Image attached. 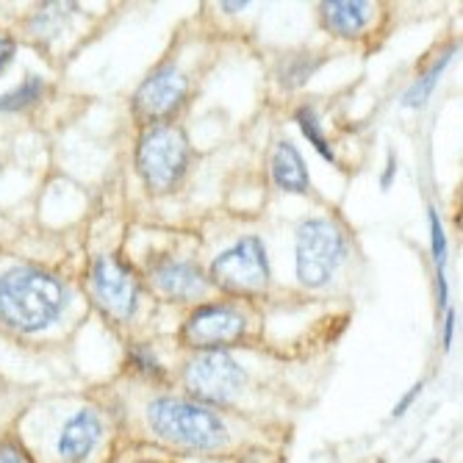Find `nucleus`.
Instances as JSON below:
<instances>
[{
	"instance_id": "nucleus-13",
	"label": "nucleus",
	"mask_w": 463,
	"mask_h": 463,
	"mask_svg": "<svg viewBox=\"0 0 463 463\" xmlns=\"http://www.w3.org/2000/svg\"><path fill=\"white\" fill-rule=\"evenodd\" d=\"M322 20L335 36H358L369 23V4H361V0H327V4H322Z\"/></svg>"
},
{
	"instance_id": "nucleus-20",
	"label": "nucleus",
	"mask_w": 463,
	"mask_h": 463,
	"mask_svg": "<svg viewBox=\"0 0 463 463\" xmlns=\"http://www.w3.org/2000/svg\"><path fill=\"white\" fill-rule=\"evenodd\" d=\"M314 67H317V61H298V64H294V75L288 78V83H303L311 72H314Z\"/></svg>"
},
{
	"instance_id": "nucleus-5",
	"label": "nucleus",
	"mask_w": 463,
	"mask_h": 463,
	"mask_svg": "<svg viewBox=\"0 0 463 463\" xmlns=\"http://www.w3.org/2000/svg\"><path fill=\"white\" fill-rule=\"evenodd\" d=\"M184 383L197 400L208 405H225L236 400V394L241 392L244 372L231 355L220 350H208L186 364Z\"/></svg>"
},
{
	"instance_id": "nucleus-6",
	"label": "nucleus",
	"mask_w": 463,
	"mask_h": 463,
	"mask_svg": "<svg viewBox=\"0 0 463 463\" xmlns=\"http://www.w3.org/2000/svg\"><path fill=\"white\" fill-rule=\"evenodd\" d=\"M212 280L233 294H256L269 280V261L259 239H241L212 264Z\"/></svg>"
},
{
	"instance_id": "nucleus-11",
	"label": "nucleus",
	"mask_w": 463,
	"mask_h": 463,
	"mask_svg": "<svg viewBox=\"0 0 463 463\" xmlns=\"http://www.w3.org/2000/svg\"><path fill=\"white\" fill-rule=\"evenodd\" d=\"M156 286L164 298H173V300H189L197 298V294L205 288V278L194 264L186 261H173V264H164L156 272Z\"/></svg>"
},
{
	"instance_id": "nucleus-3",
	"label": "nucleus",
	"mask_w": 463,
	"mask_h": 463,
	"mask_svg": "<svg viewBox=\"0 0 463 463\" xmlns=\"http://www.w3.org/2000/svg\"><path fill=\"white\" fill-rule=\"evenodd\" d=\"M139 173L145 184L156 192L173 189L189 166V142L178 128L170 125H156L150 128L137 150Z\"/></svg>"
},
{
	"instance_id": "nucleus-9",
	"label": "nucleus",
	"mask_w": 463,
	"mask_h": 463,
	"mask_svg": "<svg viewBox=\"0 0 463 463\" xmlns=\"http://www.w3.org/2000/svg\"><path fill=\"white\" fill-rule=\"evenodd\" d=\"M186 100V78L178 70H158L153 72L137 92V114L142 119H164L181 109V103Z\"/></svg>"
},
{
	"instance_id": "nucleus-22",
	"label": "nucleus",
	"mask_w": 463,
	"mask_h": 463,
	"mask_svg": "<svg viewBox=\"0 0 463 463\" xmlns=\"http://www.w3.org/2000/svg\"><path fill=\"white\" fill-rule=\"evenodd\" d=\"M419 392H422V383H416V386H413V389H411V392H408V394H405V397L400 400V405L394 408V416H402V413H405V411L411 408V402H413V400L419 397Z\"/></svg>"
},
{
	"instance_id": "nucleus-23",
	"label": "nucleus",
	"mask_w": 463,
	"mask_h": 463,
	"mask_svg": "<svg viewBox=\"0 0 463 463\" xmlns=\"http://www.w3.org/2000/svg\"><path fill=\"white\" fill-rule=\"evenodd\" d=\"M394 173H397V161H394V156H392V158H389V164H386V173H383V178H381V186H383V189H389V186H392Z\"/></svg>"
},
{
	"instance_id": "nucleus-21",
	"label": "nucleus",
	"mask_w": 463,
	"mask_h": 463,
	"mask_svg": "<svg viewBox=\"0 0 463 463\" xmlns=\"http://www.w3.org/2000/svg\"><path fill=\"white\" fill-rule=\"evenodd\" d=\"M12 56H14V42L6 33H0V70L9 64Z\"/></svg>"
},
{
	"instance_id": "nucleus-16",
	"label": "nucleus",
	"mask_w": 463,
	"mask_h": 463,
	"mask_svg": "<svg viewBox=\"0 0 463 463\" xmlns=\"http://www.w3.org/2000/svg\"><path fill=\"white\" fill-rule=\"evenodd\" d=\"M298 125H300L303 137H306L327 161H333V150H330V145H327V139H325V134H322V128H319V117H317V111H314L311 106L298 109Z\"/></svg>"
},
{
	"instance_id": "nucleus-7",
	"label": "nucleus",
	"mask_w": 463,
	"mask_h": 463,
	"mask_svg": "<svg viewBox=\"0 0 463 463\" xmlns=\"http://www.w3.org/2000/svg\"><path fill=\"white\" fill-rule=\"evenodd\" d=\"M92 291L98 303L117 319H128L139 303V286L134 275L111 259H100L92 267Z\"/></svg>"
},
{
	"instance_id": "nucleus-4",
	"label": "nucleus",
	"mask_w": 463,
	"mask_h": 463,
	"mask_svg": "<svg viewBox=\"0 0 463 463\" xmlns=\"http://www.w3.org/2000/svg\"><path fill=\"white\" fill-rule=\"evenodd\" d=\"M345 256L339 228L325 220H308L298 231V278L303 286H322Z\"/></svg>"
},
{
	"instance_id": "nucleus-24",
	"label": "nucleus",
	"mask_w": 463,
	"mask_h": 463,
	"mask_svg": "<svg viewBox=\"0 0 463 463\" xmlns=\"http://www.w3.org/2000/svg\"><path fill=\"white\" fill-rule=\"evenodd\" d=\"M452 325H455V317L447 314V330H444V345H447V347L452 345Z\"/></svg>"
},
{
	"instance_id": "nucleus-25",
	"label": "nucleus",
	"mask_w": 463,
	"mask_h": 463,
	"mask_svg": "<svg viewBox=\"0 0 463 463\" xmlns=\"http://www.w3.org/2000/svg\"><path fill=\"white\" fill-rule=\"evenodd\" d=\"M225 6V12H241L244 6H250V4H244V0H241V4H222Z\"/></svg>"
},
{
	"instance_id": "nucleus-14",
	"label": "nucleus",
	"mask_w": 463,
	"mask_h": 463,
	"mask_svg": "<svg viewBox=\"0 0 463 463\" xmlns=\"http://www.w3.org/2000/svg\"><path fill=\"white\" fill-rule=\"evenodd\" d=\"M449 59H452V51H447L422 78H419L416 83H413V87L405 92V98H402V103L405 106H422L430 95H433V87H436V83H439V78H441V72H444V67L449 64Z\"/></svg>"
},
{
	"instance_id": "nucleus-8",
	"label": "nucleus",
	"mask_w": 463,
	"mask_h": 463,
	"mask_svg": "<svg viewBox=\"0 0 463 463\" xmlns=\"http://www.w3.org/2000/svg\"><path fill=\"white\" fill-rule=\"evenodd\" d=\"M241 333H244V319L239 311L228 306H205L194 311L184 325V339L192 347H203V350H217L222 345H231Z\"/></svg>"
},
{
	"instance_id": "nucleus-10",
	"label": "nucleus",
	"mask_w": 463,
	"mask_h": 463,
	"mask_svg": "<svg viewBox=\"0 0 463 463\" xmlns=\"http://www.w3.org/2000/svg\"><path fill=\"white\" fill-rule=\"evenodd\" d=\"M100 439V416L92 408L78 411L59 433V455L70 463L83 460Z\"/></svg>"
},
{
	"instance_id": "nucleus-12",
	"label": "nucleus",
	"mask_w": 463,
	"mask_h": 463,
	"mask_svg": "<svg viewBox=\"0 0 463 463\" xmlns=\"http://www.w3.org/2000/svg\"><path fill=\"white\" fill-rule=\"evenodd\" d=\"M272 178L283 192H294V194H303L308 192V170H306V161L300 158L298 147L291 142H280L275 147L272 156Z\"/></svg>"
},
{
	"instance_id": "nucleus-19",
	"label": "nucleus",
	"mask_w": 463,
	"mask_h": 463,
	"mask_svg": "<svg viewBox=\"0 0 463 463\" xmlns=\"http://www.w3.org/2000/svg\"><path fill=\"white\" fill-rule=\"evenodd\" d=\"M134 361H137V366H139L145 374H161V366L156 364V358H153L150 353H145V350H134Z\"/></svg>"
},
{
	"instance_id": "nucleus-17",
	"label": "nucleus",
	"mask_w": 463,
	"mask_h": 463,
	"mask_svg": "<svg viewBox=\"0 0 463 463\" xmlns=\"http://www.w3.org/2000/svg\"><path fill=\"white\" fill-rule=\"evenodd\" d=\"M430 239H433V259L439 264V272H444V256H447V239H444V228L436 217V212H430Z\"/></svg>"
},
{
	"instance_id": "nucleus-26",
	"label": "nucleus",
	"mask_w": 463,
	"mask_h": 463,
	"mask_svg": "<svg viewBox=\"0 0 463 463\" xmlns=\"http://www.w3.org/2000/svg\"><path fill=\"white\" fill-rule=\"evenodd\" d=\"M428 463H441V460H428Z\"/></svg>"
},
{
	"instance_id": "nucleus-15",
	"label": "nucleus",
	"mask_w": 463,
	"mask_h": 463,
	"mask_svg": "<svg viewBox=\"0 0 463 463\" xmlns=\"http://www.w3.org/2000/svg\"><path fill=\"white\" fill-rule=\"evenodd\" d=\"M42 95V78H25L17 90L0 95V111H20Z\"/></svg>"
},
{
	"instance_id": "nucleus-1",
	"label": "nucleus",
	"mask_w": 463,
	"mask_h": 463,
	"mask_svg": "<svg viewBox=\"0 0 463 463\" xmlns=\"http://www.w3.org/2000/svg\"><path fill=\"white\" fill-rule=\"evenodd\" d=\"M64 286L42 269H14L0 278V319L23 333L51 327L64 308Z\"/></svg>"
},
{
	"instance_id": "nucleus-18",
	"label": "nucleus",
	"mask_w": 463,
	"mask_h": 463,
	"mask_svg": "<svg viewBox=\"0 0 463 463\" xmlns=\"http://www.w3.org/2000/svg\"><path fill=\"white\" fill-rule=\"evenodd\" d=\"M0 463H33L17 444H0Z\"/></svg>"
},
{
	"instance_id": "nucleus-2",
	"label": "nucleus",
	"mask_w": 463,
	"mask_h": 463,
	"mask_svg": "<svg viewBox=\"0 0 463 463\" xmlns=\"http://www.w3.org/2000/svg\"><path fill=\"white\" fill-rule=\"evenodd\" d=\"M150 425L158 439L186 449H217L228 439L214 411L186 400H156L150 405Z\"/></svg>"
}]
</instances>
